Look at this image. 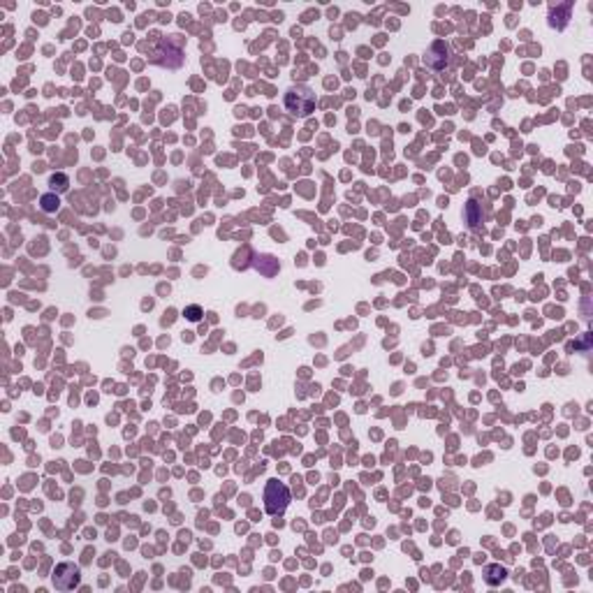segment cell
<instances>
[{"instance_id": "cell-4", "label": "cell", "mask_w": 593, "mask_h": 593, "mask_svg": "<svg viewBox=\"0 0 593 593\" xmlns=\"http://www.w3.org/2000/svg\"><path fill=\"white\" fill-rule=\"evenodd\" d=\"M505 577H507V570L501 568V565H487V570H484V582L489 586H498L501 582H505Z\"/></svg>"}, {"instance_id": "cell-2", "label": "cell", "mask_w": 593, "mask_h": 593, "mask_svg": "<svg viewBox=\"0 0 593 593\" xmlns=\"http://www.w3.org/2000/svg\"><path fill=\"white\" fill-rule=\"evenodd\" d=\"M285 107L294 116H308L313 111V107H315V95L306 86L290 88L285 93Z\"/></svg>"}, {"instance_id": "cell-7", "label": "cell", "mask_w": 593, "mask_h": 593, "mask_svg": "<svg viewBox=\"0 0 593 593\" xmlns=\"http://www.w3.org/2000/svg\"><path fill=\"white\" fill-rule=\"evenodd\" d=\"M49 183H51V190L63 192V190H67V183H70V181H67L65 174H53L51 181H49Z\"/></svg>"}, {"instance_id": "cell-1", "label": "cell", "mask_w": 593, "mask_h": 593, "mask_svg": "<svg viewBox=\"0 0 593 593\" xmlns=\"http://www.w3.org/2000/svg\"><path fill=\"white\" fill-rule=\"evenodd\" d=\"M290 505V489L278 480H269L264 487V510L271 517H281Z\"/></svg>"}, {"instance_id": "cell-5", "label": "cell", "mask_w": 593, "mask_h": 593, "mask_svg": "<svg viewBox=\"0 0 593 593\" xmlns=\"http://www.w3.org/2000/svg\"><path fill=\"white\" fill-rule=\"evenodd\" d=\"M468 223L473 230H478L480 223H482V215L478 213V204H475V202H468Z\"/></svg>"}, {"instance_id": "cell-6", "label": "cell", "mask_w": 593, "mask_h": 593, "mask_svg": "<svg viewBox=\"0 0 593 593\" xmlns=\"http://www.w3.org/2000/svg\"><path fill=\"white\" fill-rule=\"evenodd\" d=\"M39 202H42V211H47V213H53V211L58 209V204H61V202H58V195H44Z\"/></svg>"}, {"instance_id": "cell-3", "label": "cell", "mask_w": 593, "mask_h": 593, "mask_svg": "<svg viewBox=\"0 0 593 593\" xmlns=\"http://www.w3.org/2000/svg\"><path fill=\"white\" fill-rule=\"evenodd\" d=\"M51 582H53V586L61 588V591H70V588L79 586L82 572H79V568L74 563H61V565H56V570H53Z\"/></svg>"}, {"instance_id": "cell-8", "label": "cell", "mask_w": 593, "mask_h": 593, "mask_svg": "<svg viewBox=\"0 0 593 593\" xmlns=\"http://www.w3.org/2000/svg\"><path fill=\"white\" fill-rule=\"evenodd\" d=\"M183 315H186L188 320H192V322H200V318H202V308H200V306H188L186 311H183Z\"/></svg>"}]
</instances>
